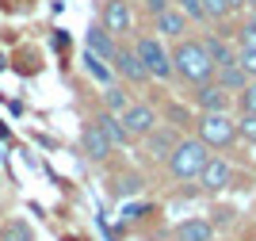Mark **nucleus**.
Masks as SVG:
<instances>
[{
	"label": "nucleus",
	"mask_w": 256,
	"mask_h": 241,
	"mask_svg": "<svg viewBox=\"0 0 256 241\" xmlns=\"http://www.w3.org/2000/svg\"><path fill=\"white\" fill-rule=\"evenodd\" d=\"M84 46H88V54H96L100 62H107L111 65V58H115V50H118V39L111 31H104V27H88V35H84Z\"/></svg>",
	"instance_id": "nucleus-13"
},
{
	"label": "nucleus",
	"mask_w": 256,
	"mask_h": 241,
	"mask_svg": "<svg viewBox=\"0 0 256 241\" xmlns=\"http://www.w3.org/2000/svg\"><path fill=\"white\" fill-rule=\"evenodd\" d=\"M111 73H118L122 81H130V84H146L150 81V73L142 69V62H138V54L130 50V42H122L115 50V58H111Z\"/></svg>",
	"instance_id": "nucleus-8"
},
{
	"label": "nucleus",
	"mask_w": 256,
	"mask_h": 241,
	"mask_svg": "<svg viewBox=\"0 0 256 241\" xmlns=\"http://www.w3.org/2000/svg\"><path fill=\"white\" fill-rule=\"evenodd\" d=\"M100 27L111 31L115 39H126L134 31V8H130V0H104L100 4Z\"/></svg>",
	"instance_id": "nucleus-5"
},
{
	"label": "nucleus",
	"mask_w": 256,
	"mask_h": 241,
	"mask_svg": "<svg viewBox=\"0 0 256 241\" xmlns=\"http://www.w3.org/2000/svg\"><path fill=\"white\" fill-rule=\"evenodd\" d=\"M195 180H199V188H203V191H210V195H214V191L230 188L234 172H230V165H226L222 157H206V165L199 168V176H195Z\"/></svg>",
	"instance_id": "nucleus-11"
},
{
	"label": "nucleus",
	"mask_w": 256,
	"mask_h": 241,
	"mask_svg": "<svg viewBox=\"0 0 256 241\" xmlns=\"http://www.w3.org/2000/svg\"><path fill=\"white\" fill-rule=\"evenodd\" d=\"M80 149H84V157H88V161H96V165L111 157V142H107V134L100 130L96 119H88V123L80 126Z\"/></svg>",
	"instance_id": "nucleus-10"
},
{
	"label": "nucleus",
	"mask_w": 256,
	"mask_h": 241,
	"mask_svg": "<svg viewBox=\"0 0 256 241\" xmlns=\"http://www.w3.org/2000/svg\"><path fill=\"white\" fill-rule=\"evenodd\" d=\"M234 126H237V138L256 146V111H241V119H234Z\"/></svg>",
	"instance_id": "nucleus-21"
},
{
	"label": "nucleus",
	"mask_w": 256,
	"mask_h": 241,
	"mask_svg": "<svg viewBox=\"0 0 256 241\" xmlns=\"http://www.w3.org/2000/svg\"><path fill=\"white\" fill-rule=\"evenodd\" d=\"M130 104H134V100H130L126 88H118V84H104V111H111V115H122Z\"/></svg>",
	"instance_id": "nucleus-18"
},
{
	"label": "nucleus",
	"mask_w": 256,
	"mask_h": 241,
	"mask_svg": "<svg viewBox=\"0 0 256 241\" xmlns=\"http://www.w3.org/2000/svg\"><path fill=\"white\" fill-rule=\"evenodd\" d=\"M84 69H88V73H92V77H96V81H104V84H111V73H107V65H104V62H100L96 54H84Z\"/></svg>",
	"instance_id": "nucleus-24"
},
{
	"label": "nucleus",
	"mask_w": 256,
	"mask_h": 241,
	"mask_svg": "<svg viewBox=\"0 0 256 241\" xmlns=\"http://www.w3.org/2000/svg\"><path fill=\"white\" fill-rule=\"evenodd\" d=\"M168 4H172V0H146V12H150V16H157V12H164Z\"/></svg>",
	"instance_id": "nucleus-29"
},
{
	"label": "nucleus",
	"mask_w": 256,
	"mask_h": 241,
	"mask_svg": "<svg viewBox=\"0 0 256 241\" xmlns=\"http://www.w3.org/2000/svg\"><path fill=\"white\" fill-rule=\"evenodd\" d=\"M195 138L206 149H230L237 142V126L230 119V111H203L195 119Z\"/></svg>",
	"instance_id": "nucleus-4"
},
{
	"label": "nucleus",
	"mask_w": 256,
	"mask_h": 241,
	"mask_svg": "<svg viewBox=\"0 0 256 241\" xmlns=\"http://www.w3.org/2000/svg\"><path fill=\"white\" fill-rule=\"evenodd\" d=\"M118 119H122V126H126L130 142H134V138H146L153 126H157V111H153L150 104H138V100H134V104H130Z\"/></svg>",
	"instance_id": "nucleus-7"
},
{
	"label": "nucleus",
	"mask_w": 256,
	"mask_h": 241,
	"mask_svg": "<svg viewBox=\"0 0 256 241\" xmlns=\"http://www.w3.org/2000/svg\"><path fill=\"white\" fill-rule=\"evenodd\" d=\"M203 46H206V58H210L214 69H222V65L237 62V46H230L222 35H203Z\"/></svg>",
	"instance_id": "nucleus-14"
},
{
	"label": "nucleus",
	"mask_w": 256,
	"mask_h": 241,
	"mask_svg": "<svg viewBox=\"0 0 256 241\" xmlns=\"http://www.w3.org/2000/svg\"><path fill=\"white\" fill-rule=\"evenodd\" d=\"M168 62H172V77H180L188 84H206L214 77V65L206 58L203 39H192V35H184L168 46Z\"/></svg>",
	"instance_id": "nucleus-1"
},
{
	"label": "nucleus",
	"mask_w": 256,
	"mask_h": 241,
	"mask_svg": "<svg viewBox=\"0 0 256 241\" xmlns=\"http://www.w3.org/2000/svg\"><path fill=\"white\" fill-rule=\"evenodd\" d=\"M237 107L241 111H256V81H248L241 92H237Z\"/></svg>",
	"instance_id": "nucleus-26"
},
{
	"label": "nucleus",
	"mask_w": 256,
	"mask_h": 241,
	"mask_svg": "<svg viewBox=\"0 0 256 241\" xmlns=\"http://www.w3.org/2000/svg\"><path fill=\"white\" fill-rule=\"evenodd\" d=\"M245 8H256V0H245Z\"/></svg>",
	"instance_id": "nucleus-32"
},
{
	"label": "nucleus",
	"mask_w": 256,
	"mask_h": 241,
	"mask_svg": "<svg viewBox=\"0 0 256 241\" xmlns=\"http://www.w3.org/2000/svg\"><path fill=\"white\" fill-rule=\"evenodd\" d=\"M111 191H115V195H122V199H126V195H142V191H146V180H142L138 172H118Z\"/></svg>",
	"instance_id": "nucleus-19"
},
{
	"label": "nucleus",
	"mask_w": 256,
	"mask_h": 241,
	"mask_svg": "<svg viewBox=\"0 0 256 241\" xmlns=\"http://www.w3.org/2000/svg\"><path fill=\"white\" fill-rule=\"evenodd\" d=\"M153 35L157 39H164V42H176V39H184L188 35V16H184L180 8H164V12H157L153 16Z\"/></svg>",
	"instance_id": "nucleus-9"
},
{
	"label": "nucleus",
	"mask_w": 256,
	"mask_h": 241,
	"mask_svg": "<svg viewBox=\"0 0 256 241\" xmlns=\"http://www.w3.org/2000/svg\"><path fill=\"white\" fill-rule=\"evenodd\" d=\"M237 46H245V50H256V31L248 27V23H241V27H237Z\"/></svg>",
	"instance_id": "nucleus-28"
},
{
	"label": "nucleus",
	"mask_w": 256,
	"mask_h": 241,
	"mask_svg": "<svg viewBox=\"0 0 256 241\" xmlns=\"http://www.w3.org/2000/svg\"><path fill=\"white\" fill-rule=\"evenodd\" d=\"M206 157H210V149L199 142V138H180L176 146H172L168 161H164V168H168L172 180H180V184H188V180L199 176V168L206 165Z\"/></svg>",
	"instance_id": "nucleus-2"
},
{
	"label": "nucleus",
	"mask_w": 256,
	"mask_h": 241,
	"mask_svg": "<svg viewBox=\"0 0 256 241\" xmlns=\"http://www.w3.org/2000/svg\"><path fill=\"white\" fill-rule=\"evenodd\" d=\"M245 23H248V27H252V31H256V8H248V16H245Z\"/></svg>",
	"instance_id": "nucleus-30"
},
{
	"label": "nucleus",
	"mask_w": 256,
	"mask_h": 241,
	"mask_svg": "<svg viewBox=\"0 0 256 241\" xmlns=\"http://www.w3.org/2000/svg\"><path fill=\"white\" fill-rule=\"evenodd\" d=\"M230 104H234V96L226 92V88H218L214 81L195 84V107L199 111H230Z\"/></svg>",
	"instance_id": "nucleus-12"
},
{
	"label": "nucleus",
	"mask_w": 256,
	"mask_h": 241,
	"mask_svg": "<svg viewBox=\"0 0 256 241\" xmlns=\"http://www.w3.org/2000/svg\"><path fill=\"white\" fill-rule=\"evenodd\" d=\"M0 241H34V233L23 218H8L0 226Z\"/></svg>",
	"instance_id": "nucleus-20"
},
{
	"label": "nucleus",
	"mask_w": 256,
	"mask_h": 241,
	"mask_svg": "<svg viewBox=\"0 0 256 241\" xmlns=\"http://www.w3.org/2000/svg\"><path fill=\"white\" fill-rule=\"evenodd\" d=\"M210 81L218 84V88H226L230 96H237V92H241V88L248 84V77H245V69H241L237 62H230V65H222V69H214Z\"/></svg>",
	"instance_id": "nucleus-16"
},
{
	"label": "nucleus",
	"mask_w": 256,
	"mask_h": 241,
	"mask_svg": "<svg viewBox=\"0 0 256 241\" xmlns=\"http://www.w3.org/2000/svg\"><path fill=\"white\" fill-rule=\"evenodd\" d=\"M142 142H146V157L164 165V161H168V153H172V146L180 142V130H176V126H160V123H157L150 134L142 138Z\"/></svg>",
	"instance_id": "nucleus-6"
},
{
	"label": "nucleus",
	"mask_w": 256,
	"mask_h": 241,
	"mask_svg": "<svg viewBox=\"0 0 256 241\" xmlns=\"http://www.w3.org/2000/svg\"><path fill=\"white\" fill-rule=\"evenodd\" d=\"M172 237H176V241H214V222L188 218V222H180V226L172 230Z\"/></svg>",
	"instance_id": "nucleus-17"
},
{
	"label": "nucleus",
	"mask_w": 256,
	"mask_h": 241,
	"mask_svg": "<svg viewBox=\"0 0 256 241\" xmlns=\"http://www.w3.org/2000/svg\"><path fill=\"white\" fill-rule=\"evenodd\" d=\"M172 8H180L188 16V23H206L203 20V8H199V0H172Z\"/></svg>",
	"instance_id": "nucleus-23"
},
{
	"label": "nucleus",
	"mask_w": 256,
	"mask_h": 241,
	"mask_svg": "<svg viewBox=\"0 0 256 241\" xmlns=\"http://www.w3.org/2000/svg\"><path fill=\"white\" fill-rule=\"evenodd\" d=\"M237 65L245 69L248 81H256V50H245V46H237Z\"/></svg>",
	"instance_id": "nucleus-25"
},
{
	"label": "nucleus",
	"mask_w": 256,
	"mask_h": 241,
	"mask_svg": "<svg viewBox=\"0 0 256 241\" xmlns=\"http://www.w3.org/2000/svg\"><path fill=\"white\" fill-rule=\"evenodd\" d=\"M199 8H203V20L206 23H222L226 16H230V4H226V0H199Z\"/></svg>",
	"instance_id": "nucleus-22"
},
{
	"label": "nucleus",
	"mask_w": 256,
	"mask_h": 241,
	"mask_svg": "<svg viewBox=\"0 0 256 241\" xmlns=\"http://www.w3.org/2000/svg\"><path fill=\"white\" fill-rule=\"evenodd\" d=\"M164 115L172 119V126H188L192 123V115H188V107H180V104H168V111Z\"/></svg>",
	"instance_id": "nucleus-27"
},
{
	"label": "nucleus",
	"mask_w": 256,
	"mask_h": 241,
	"mask_svg": "<svg viewBox=\"0 0 256 241\" xmlns=\"http://www.w3.org/2000/svg\"><path fill=\"white\" fill-rule=\"evenodd\" d=\"M96 123H100V130L107 134L111 149L130 146V134H126V126H122V119H118V115H111V111H96Z\"/></svg>",
	"instance_id": "nucleus-15"
},
{
	"label": "nucleus",
	"mask_w": 256,
	"mask_h": 241,
	"mask_svg": "<svg viewBox=\"0 0 256 241\" xmlns=\"http://www.w3.org/2000/svg\"><path fill=\"white\" fill-rule=\"evenodd\" d=\"M230 4V12H237V8H245V0H226Z\"/></svg>",
	"instance_id": "nucleus-31"
},
{
	"label": "nucleus",
	"mask_w": 256,
	"mask_h": 241,
	"mask_svg": "<svg viewBox=\"0 0 256 241\" xmlns=\"http://www.w3.org/2000/svg\"><path fill=\"white\" fill-rule=\"evenodd\" d=\"M130 50L138 54L142 69L150 73V81H168L172 77V62H168V42L157 35H134Z\"/></svg>",
	"instance_id": "nucleus-3"
}]
</instances>
